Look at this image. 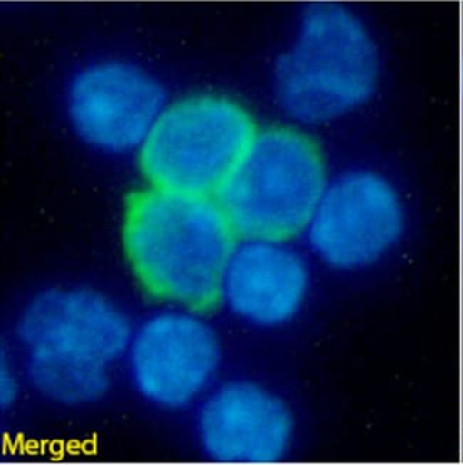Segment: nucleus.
<instances>
[{
	"label": "nucleus",
	"instance_id": "f8f14e48",
	"mask_svg": "<svg viewBox=\"0 0 463 465\" xmlns=\"http://www.w3.org/2000/svg\"><path fill=\"white\" fill-rule=\"evenodd\" d=\"M459 100H460V110H462V116H463V45H462V50H460V59H459Z\"/></svg>",
	"mask_w": 463,
	"mask_h": 465
},
{
	"label": "nucleus",
	"instance_id": "39448f33",
	"mask_svg": "<svg viewBox=\"0 0 463 465\" xmlns=\"http://www.w3.org/2000/svg\"><path fill=\"white\" fill-rule=\"evenodd\" d=\"M414 229L402 182L377 167L352 166L330 177L304 236L327 269L361 274L395 259Z\"/></svg>",
	"mask_w": 463,
	"mask_h": 465
},
{
	"label": "nucleus",
	"instance_id": "9d476101",
	"mask_svg": "<svg viewBox=\"0 0 463 465\" xmlns=\"http://www.w3.org/2000/svg\"><path fill=\"white\" fill-rule=\"evenodd\" d=\"M311 269L291 242L240 239L222 276L220 302L257 329L294 322L311 292Z\"/></svg>",
	"mask_w": 463,
	"mask_h": 465
},
{
	"label": "nucleus",
	"instance_id": "1a4fd4ad",
	"mask_svg": "<svg viewBox=\"0 0 463 465\" xmlns=\"http://www.w3.org/2000/svg\"><path fill=\"white\" fill-rule=\"evenodd\" d=\"M197 431L212 461L274 464L291 451L295 419L291 407L269 387L232 380L205 394Z\"/></svg>",
	"mask_w": 463,
	"mask_h": 465
},
{
	"label": "nucleus",
	"instance_id": "f03ea898",
	"mask_svg": "<svg viewBox=\"0 0 463 465\" xmlns=\"http://www.w3.org/2000/svg\"><path fill=\"white\" fill-rule=\"evenodd\" d=\"M240 237L215 196L150 187L127 199L123 246L150 296L205 312L220 302Z\"/></svg>",
	"mask_w": 463,
	"mask_h": 465
},
{
	"label": "nucleus",
	"instance_id": "f257e3e1",
	"mask_svg": "<svg viewBox=\"0 0 463 465\" xmlns=\"http://www.w3.org/2000/svg\"><path fill=\"white\" fill-rule=\"evenodd\" d=\"M384 72V46L364 12L342 0H314L275 57L272 90L292 122L327 126L362 112Z\"/></svg>",
	"mask_w": 463,
	"mask_h": 465
},
{
	"label": "nucleus",
	"instance_id": "0eeeda50",
	"mask_svg": "<svg viewBox=\"0 0 463 465\" xmlns=\"http://www.w3.org/2000/svg\"><path fill=\"white\" fill-rule=\"evenodd\" d=\"M130 374L137 391L163 409L204 399L222 367V341L200 312L169 310L150 317L133 334Z\"/></svg>",
	"mask_w": 463,
	"mask_h": 465
},
{
	"label": "nucleus",
	"instance_id": "6e6552de",
	"mask_svg": "<svg viewBox=\"0 0 463 465\" xmlns=\"http://www.w3.org/2000/svg\"><path fill=\"white\" fill-rule=\"evenodd\" d=\"M67 109L86 143L109 153L140 149L163 110L166 94L154 77L124 62H102L77 74Z\"/></svg>",
	"mask_w": 463,
	"mask_h": 465
},
{
	"label": "nucleus",
	"instance_id": "20e7f679",
	"mask_svg": "<svg viewBox=\"0 0 463 465\" xmlns=\"http://www.w3.org/2000/svg\"><path fill=\"white\" fill-rule=\"evenodd\" d=\"M321 147L294 126L260 129L215 199L240 239L304 236L330 182Z\"/></svg>",
	"mask_w": 463,
	"mask_h": 465
},
{
	"label": "nucleus",
	"instance_id": "423d86ee",
	"mask_svg": "<svg viewBox=\"0 0 463 465\" xmlns=\"http://www.w3.org/2000/svg\"><path fill=\"white\" fill-rule=\"evenodd\" d=\"M239 100L202 94L166 106L139 149L153 187L215 196L259 134Z\"/></svg>",
	"mask_w": 463,
	"mask_h": 465
},
{
	"label": "nucleus",
	"instance_id": "9b49d317",
	"mask_svg": "<svg viewBox=\"0 0 463 465\" xmlns=\"http://www.w3.org/2000/svg\"><path fill=\"white\" fill-rule=\"evenodd\" d=\"M19 394V382L16 374L10 366V362L2 360V371H0V401L5 407H9Z\"/></svg>",
	"mask_w": 463,
	"mask_h": 465
},
{
	"label": "nucleus",
	"instance_id": "7ed1b4c3",
	"mask_svg": "<svg viewBox=\"0 0 463 465\" xmlns=\"http://www.w3.org/2000/svg\"><path fill=\"white\" fill-rule=\"evenodd\" d=\"M17 337L34 389L52 401L82 406L107 391L110 370L129 351L133 332L124 312L100 292L54 289L27 304Z\"/></svg>",
	"mask_w": 463,
	"mask_h": 465
}]
</instances>
